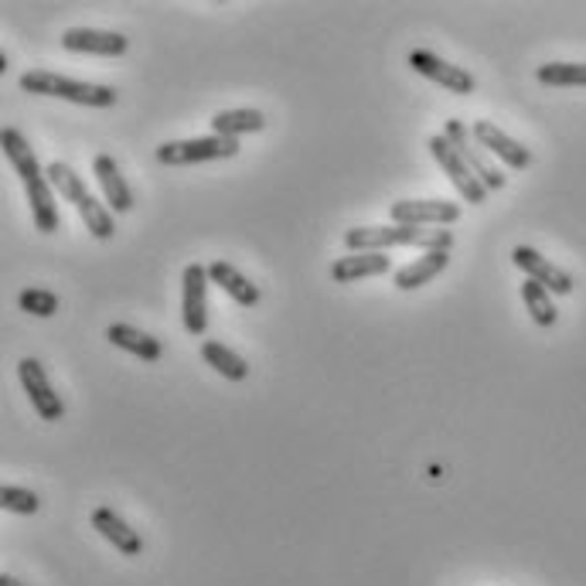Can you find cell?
<instances>
[{
	"label": "cell",
	"mask_w": 586,
	"mask_h": 586,
	"mask_svg": "<svg viewBox=\"0 0 586 586\" xmlns=\"http://www.w3.org/2000/svg\"><path fill=\"white\" fill-rule=\"evenodd\" d=\"M0 147H4V157L11 161V167L18 170V178L27 191V201H31V219H34V229L38 232H55L62 225V215H58V204H55V188L48 181V170H42L38 157H34L31 144L21 136V130L8 126L0 133Z\"/></svg>",
	"instance_id": "cell-1"
},
{
	"label": "cell",
	"mask_w": 586,
	"mask_h": 586,
	"mask_svg": "<svg viewBox=\"0 0 586 586\" xmlns=\"http://www.w3.org/2000/svg\"><path fill=\"white\" fill-rule=\"evenodd\" d=\"M344 246L352 253H386L396 246H417L423 253H451L454 232L443 225H362L344 232Z\"/></svg>",
	"instance_id": "cell-2"
},
{
	"label": "cell",
	"mask_w": 586,
	"mask_h": 586,
	"mask_svg": "<svg viewBox=\"0 0 586 586\" xmlns=\"http://www.w3.org/2000/svg\"><path fill=\"white\" fill-rule=\"evenodd\" d=\"M48 181H52V188L58 191V198L73 201V209L79 212V219L86 222V229H89L92 239H102V243H107V239H113V232H117L113 212H110L102 201H96V198L89 195L86 181L76 175L73 167L62 164V161L48 164Z\"/></svg>",
	"instance_id": "cell-3"
},
{
	"label": "cell",
	"mask_w": 586,
	"mask_h": 586,
	"mask_svg": "<svg viewBox=\"0 0 586 586\" xmlns=\"http://www.w3.org/2000/svg\"><path fill=\"white\" fill-rule=\"evenodd\" d=\"M21 89L31 92V96H55V99L79 102V107H96V110H107V107H113V102H117V89L68 79V76L48 73V68H31V73H24L21 76Z\"/></svg>",
	"instance_id": "cell-4"
},
{
	"label": "cell",
	"mask_w": 586,
	"mask_h": 586,
	"mask_svg": "<svg viewBox=\"0 0 586 586\" xmlns=\"http://www.w3.org/2000/svg\"><path fill=\"white\" fill-rule=\"evenodd\" d=\"M239 154V141L232 136H195V141H167L157 147V161L164 167H191L204 161H229Z\"/></svg>",
	"instance_id": "cell-5"
},
{
	"label": "cell",
	"mask_w": 586,
	"mask_h": 586,
	"mask_svg": "<svg viewBox=\"0 0 586 586\" xmlns=\"http://www.w3.org/2000/svg\"><path fill=\"white\" fill-rule=\"evenodd\" d=\"M430 154H433V161L443 167V175L451 178V185L461 191V198L467 201V204H485L488 201V188L480 185L477 178H474V170L464 164V157L457 154V147L446 141L443 133H436V136H430Z\"/></svg>",
	"instance_id": "cell-6"
},
{
	"label": "cell",
	"mask_w": 586,
	"mask_h": 586,
	"mask_svg": "<svg viewBox=\"0 0 586 586\" xmlns=\"http://www.w3.org/2000/svg\"><path fill=\"white\" fill-rule=\"evenodd\" d=\"M209 266L201 263H188L185 266V277H181V321L185 331L201 338L209 331Z\"/></svg>",
	"instance_id": "cell-7"
},
{
	"label": "cell",
	"mask_w": 586,
	"mask_h": 586,
	"mask_svg": "<svg viewBox=\"0 0 586 586\" xmlns=\"http://www.w3.org/2000/svg\"><path fill=\"white\" fill-rule=\"evenodd\" d=\"M443 136H446V141H451V144L457 147V154L464 157V164L474 170V178H477L480 185H485L488 191L505 188V175H501V170L488 161L485 147H480V144L474 141V133L467 130V123H464V120H446Z\"/></svg>",
	"instance_id": "cell-8"
},
{
	"label": "cell",
	"mask_w": 586,
	"mask_h": 586,
	"mask_svg": "<svg viewBox=\"0 0 586 586\" xmlns=\"http://www.w3.org/2000/svg\"><path fill=\"white\" fill-rule=\"evenodd\" d=\"M406 62H409L412 73H420L423 79L443 86L446 92H454V96H471V92L477 89V82H474V76L467 73V68L451 65L446 58H440L436 52L417 48V52H409V55H406Z\"/></svg>",
	"instance_id": "cell-9"
},
{
	"label": "cell",
	"mask_w": 586,
	"mask_h": 586,
	"mask_svg": "<svg viewBox=\"0 0 586 586\" xmlns=\"http://www.w3.org/2000/svg\"><path fill=\"white\" fill-rule=\"evenodd\" d=\"M392 225H454L461 219V204L446 198H402L389 209Z\"/></svg>",
	"instance_id": "cell-10"
},
{
	"label": "cell",
	"mask_w": 586,
	"mask_h": 586,
	"mask_svg": "<svg viewBox=\"0 0 586 586\" xmlns=\"http://www.w3.org/2000/svg\"><path fill=\"white\" fill-rule=\"evenodd\" d=\"M18 378H21V386H24V392H27L34 412H38L42 420L58 423V420L65 417V406H62L58 392L52 389L48 372H45V365H42L38 358H21V362H18Z\"/></svg>",
	"instance_id": "cell-11"
},
{
	"label": "cell",
	"mask_w": 586,
	"mask_h": 586,
	"mask_svg": "<svg viewBox=\"0 0 586 586\" xmlns=\"http://www.w3.org/2000/svg\"><path fill=\"white\" fill-rule=\"evenodd\" d=\"M511 263L519 266L529 280H535V284H542L549 294H560V297H566V294H573V277L563 269V266H556V263H549L542 253H535L532 246H515L511 250Z\"/></svg>",
	"instance_id": "cell-12"
},
{
	"label": "cell",
	"mask_w": 586,
	"mask_h": 586,
	"mask_svg": "<svg viewBox=\"0 0 586 586\" xmlns=\"http://www.w3.org/2000/svg\"><path fill=\"white\" fill-rule=\"evenodd\" d=\"M62 48L76 55H102V58H120L126 55L130 42L120 31H96V27H68L62 34Z\"/></svg>",
	"instance_id": "cell-13"
},
{
	"label": "cell",
	"mask_w": 586,
	"mask_h": 586,
	"mask_svg": "<svg viewBox=\"0 0 586 586\" xmlns=\"http://www.w3.org/2000/svg\"><path fill=\"white\" fill-rule=\"evenodd\" d=\"M471 133H474V141L480 147H485L488 154H495V157H501L511 170H526L532 164V151L522 147L519 141H511V136L501 126H495L491 120H477L471 126Z\"/></svg>",
	"instance_id": "cell-14"
},
{
	"label": "cell",
	"mask_w": 586,
	"mask_h": 586,
	"mask_svg": "<svg viewBox=\"0 0 586 586\" xmlns=\"http://www.w3.org/2000/svg\"><path fill=\"white\" fill-rule=\"evenodd\" d=\"M92 178H96L102 198H107V209H110V212H120V215H123V212L133 209V191H130V185L123 181L120 164L113 161V154H96V161H92Z\"/></svg>",
	"instance_id": "cell-15"
},
{
	"label": "cell",
	"mask_w": 586,
	"mask_h": 586,
	"mask_svg": "<svg viewBox=\"0 0 586 586\" xmlns=\"http://www.w3.org/2000/svg\"><path fill=\"white\" fill-rule=\"evenodd\" d=\"M92 529H96L102 539H107L113 549H120L123 556H141V553H144V539H141V532L130 529V526L120 519V515H117L113 508H107V505L92 511Z\"/></svg>",
	"instance_id": "cell-16"
},
{
	"label": "cell",
	"mask_w": 586,
	"mask_h": 586,
	"mask_svg": "<svg viewBox=\"0 0 586 586\" xmlns=\"http://www.w3.org/2000/svg\"><path fill=\"white\" fill-rule=\"evenodd\" d=\"M392 269V259L386 253H352L331 263V280L334 284H358L368 277H386Z\"/></svg>",
	"instance_id": "cell-17"
},
{
	"label": "cell",
	"mask_w": 586,
	"mask_h": 586,
	"mask_svg": "<svg viewBox=\"0 0 586 586\" xmlns=\"http://www.w3.org/2000/svg\"><path fill=\"white\" fill-rule=\"evenodd\" d=\"M209 280L219 287V290H225L239 307H256L259 303V287L246 277V273H239L232 263H225V259H215L212 266H209Z\"/></svg>",
	"instance_id": "cell-18"
},
{
	"label": "cell",
	"mask_w": 586,
	"mask_h": 586,
	"mask_svg": "<svg viewBox=\"0 0 586 586\" xmlns=\"http://www.w3.org/2000/svg\"><path fill=\"white\" fill-rule=\"evenodd\" d=\"M107 338H110V344H117V349H123L130 355H136L141 362H161V355H164V344L157 338H151L147 331L133 328V324H110Z\"/></svg>",
	"instance_id": "cell-19"
},
{
	"label": "cell",
	"mask_w": 586,
	"mask_h": 586,
	"mask_svg": "<svg viewBox=\"0 0 586 586\" xmlns=\"http://www.w3.org/2000/svg\"><path fill=\"white\" fill-rule=\"evenodd\" d=\"M446 263H451V253H423L417 263H409L402 269H396V287L399 290H420L427 287L430 280H436L440 273L446 269Z\"/></svg>",
	"instance_id": "cell-20"
},
{
	"label": "cell",
	"mask_w": 586,
	"mask_h": 586,
	"mask_svg": "<svg viewBox=\"0 0 586 586\" xmlns=\"http://www.w3.org/2000/svg\"><path fill=\"white\" fill-rule=\"evenodd\" d=\"M201 358L209 362L222 378H229V383H246V378H250L246 358L239 352H232L229 344H222V341H204L201 344Z\"/></svg>",
	"instance_id": "cell-21"
},
{
	"label": "cell",
	"mask_w": 586,
	"mask_h": 586,
	"mask_svg": "<svg viewBox=\"0 0 586 586\" xmlns=\"http://www.w3.org/2000/svg\"><path fill=\"white\" fill-rule=\"evenodd\" d=\"M263 126H266V117L259 110H222L212 117V133L232 136V141H239L243 133H259Z\"/></svg>",
	"instance_id": "cell-22"
},
{
	"label": "cell",
	"mask_w": 586,
	"mask_h": 586,
	"mask_svg": "<svg viewBox=\"0 0 586 586\" xmlns=\"http://www.w3.org/2000/svg\"><path fill=\"white\" fill-rule=\"evenodd\" d=\"M535 79L549 89H586V62H549L535 68Z\"/></svg>",
	"instance_id": "cell-23"
},
{
	"label": "cell",
	"mask_w": 586,
	"mask_h": 586,
	"mask_svg": "<svg viewBox=\"0 0 586 586\" xmlns=\"http://www.w3.org/2000/svg\"><path fill=\"white\" fill-rule=\"evenodd\" d=\"M522 300H526L529 314H532V321H535L539 328H553V324H556L560 310H556V303H553V294H549L542 284L526 280V284H522Z\"/></svg>",
	"instance_id": "cell-24"
},
{
	"label": "cell",
	"mask_w": 586,
	"mask_h": 586,
	"mask_svg": "<svg viewBox=\"0 0 586 586\" xmlns=\"http://www.w3.org/2000/svg\"><path fill=\"white\" fill-rule=\"evenodd\" d=\"M18 303H21V310H27V314H34V318H52L58 310V297L52 290H42V287L21 290Z\"/></svg>",
	"instance_id": "cell-25"
},
{
	"label": "cell",
	"mask_w": 586,
	"mask_h": 586,
	"mask_svg": "<svg viewBox=\"0 0 586 586\" xmlns=\"http://www.w3.org/2000/svg\"><path fill=\"white\" fill-rule=\"evenodd\" d=\"M0 505H4V511H14V515H34L42 508L38 495L27 488H14V485L0 488Z\"/></svg>",
	"instance_id": "cell-26"
},
{
	"label": "cell",
	"mask_w": 586,
	"mask_h": 586,
	"mask_svg": "<svg viewBox=\"0 0 586 586\" xmlns=\"http://www.w3.org/2000/svg\"><path fill=\"white\" fill-rule=\"evenodd\" d=\"M0 586H24V583H21V579H14V576H8V573H4V576H0Z\"/></svg>",
	"instance_id": "cell-27"
}]
</instances>
